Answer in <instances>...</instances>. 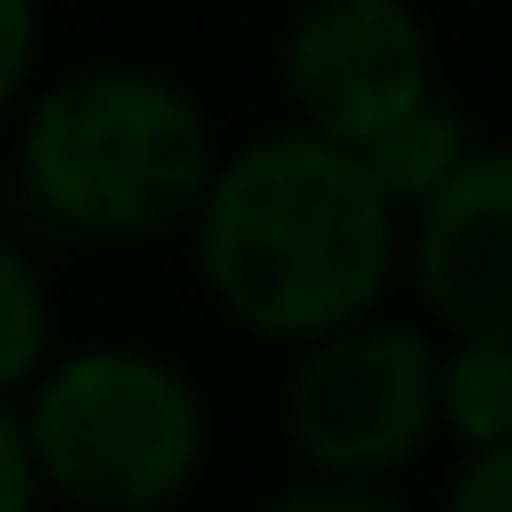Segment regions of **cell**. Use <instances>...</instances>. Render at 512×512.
<instances>
[{
    "label": "cell",
    "instance_id": "cell-1",
    "mask_svg": "<svg viewBox=\"0 0 512 512\" xmlns=\"http://www.w3.org/2000/svg\"><path fill=\"white\" fill-rule=\"evenodd\" d=\"M384 189L347 144L287 128L234 151L196 204V264L234 324L264 339H324L362 324L392 279Z\"/></svg>",
    "mask_w": 512,
    "mask_h": 512
},
{
    "label": "cell",
    "instance_id": "cell-2",
    "mask_svg": "<svg viewBox=\"0 0 512 512\" xmlns=\"http://www.w3.org/2000/svg\"><path fill=\"white\" fill-rule=\"evenodd\" d=\"M211 174L204 106L151 68L68 76L23 121V196L83 241L166 234L204 204Z\"/></svg>",
    "mask_w": 512,
    "mask_h": 512
},
{
    "label": "cell",
    "instance_id": "cell-6",
    "mask_svg": "<svg viewBox=\"0 0 512 512\" xmlns=\"http://www.w3.org/2000/svg\"><path fill=\"white\" fill-rule=\"evenodd\" d=\"M415 279L452 332H512V151H475L415 211Z\"/></svg>",
    "mask_w": 512,
    "mask_h": 512
},
{
    "label": "cell",
    "instance_id": "cell-9",
    "mask_svg": "<svg viewBox=\"0 0 512 512\" xmlns=\"http://www.w3.org/2000/svg\"><path fill=\"white\" fill-rule=\"evenodd\" d=\"M46 339H53L46 279L31 272V256H16L8 241H0V400H8L16 384H38Z\"/></svg>",
    "mask_w": 512,
    "mask_h": 512
},
{
    "label": "cell",
    "instance_id": "cell-4",
    "mask_svg": "<svg viewBox=\"0 0 512 512\" xmlns=\"http://www.w3.org/2000/svg\"><path fill=\"white\" fill-rule=\"evenodd\" d=\"M437 422V347L415 324H339L309 339L287 384V430L317 475L377 482L415 460Z\"/></svg>",
    "mask_w": 512,
    "mask_h": 512
},
{
    "label": "cell",
    "instance_id": "cell-7",
    "mask_svg": "<svg viewBox=\"0 0 512 512\" xmlns=\"http://www.w3.org/2000/svg\"><path fill=\"white\" fill-rule=\"evenodd\" d=\"M354 159L369 166V181L384 189L392 211H422L467 159H475V144H467V121L445 106V98H422L415 113H400L392 128H377Z\"/></svg>",
    "mask_w": 512,
    "mask_h": 512
},
{
    "label": "cell",
    "instance_id": "cell-11",
    "mask_svg": "<svg viewBox=\"0 0 512 512\" xmlns=\"http://www.w3.org/2000/svg\"><path fill=\"white\" fill-rule=\"evenodd\" d=\"M445 512H512V437L505 445H482L475 460L452 475Z\"/></svg>",
    "mask_w": 512,
    "mask_h": 512
},
{
    "label": "cell",
    "instance_id": "cell-3",
    "mask_svg": "<svg viewBox=\"0 0 512 512\" xmlns=\"http://www.w3.org/2000/svg\"><path fill=\"white\" fill-rule=\"evenodd\" d=\"M38 482L91 512H159L204 467V400L174 362L136 347H91L31 384Z\"/></svg>",
    "mask_w": 512,
    "mask_h": 512
},
{
    "label": "cell",
    "instance_id": "cell-5",
    "mask_svg": "<svg viewBox=\"0 0 512 512\" xmlns=\"http://www.w3.org/2000/svg\"><path fill=\"white\" fill-rule=\"evenodd\" d=\"M287 98L302 128L362 151L430 98V38L407 0H309L287 31Z\"/></svg>",
    "mask_w": 512,
    "mask_h": 512
},
{
    "label": "cell",
    "instance_id": "cell-12",
    "mask_svg": "<svg viewBox=\"0 0 512 512\" xmlns=\"http://www.w3.org/2000/svg\"><path fill=\"white\" fill-rule=\"evenodd\" d=\"M38 61V0H0V113L16 106Z\"/></svg>",
    "mask_w": 512,
    "mask_h": 512
},
{
    "label": "cell",
    "instance_id": "cell-8",
    "mask_svg": "<svg viewBox=\"0 0 512 512\" xmlns=\"http://www.w3.org/2000/svg\"><path fill=\"white\" fill-rule=\"evenodd\" d=\"M437 422L467 437V452L512 437V332H452L437 362Z\"/></svg>",
    "mask_w": 512,
    "mask_h": 512
},
{
    "label": "cell",
    "instance_id": "cell-13",
    "mask_svg": "<svg viewBox=\"0 0 512 512\" xmlns=\"http://www.w3.org/2000/svg\"><path fill=\"white\" fill-rule=\"evenodd\" d=\"M31 505H38V460L23 437V415H8V400H0V512H31Z\"/></svg>",
    "mask_w": 512,
    "mask_h": 512
},
{
    "label": "cell",
    "instance_id": "cell-10",
    "mask_svg": "<svg viewBox=\"0 0 512 512\" xmlns=\"http://www.w3.org/2000/svg\"><path fill=\"white\" fill-rule=\"evenodd\" d=\"M264 512H407L400 497H384L377 482H347V475H309L294 490H279Z\"/></svg>",
    "mask_w": 512,
    "mask_h": 512
}]
</instances>
